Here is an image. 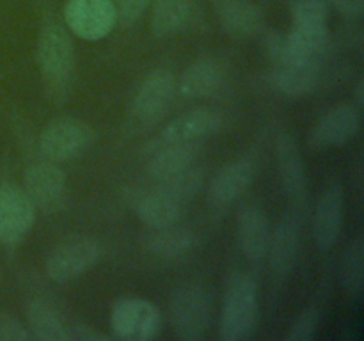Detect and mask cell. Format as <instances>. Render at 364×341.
Returning a JSON list of instances; mask_svg holds the SVG:
<instances>
[{
	"mask_svg": "<svg viewBox=\"0 0 364 341\" xmlns=\"http://www.w3.org/2000/svg\"><path fill=\"white\" fill-rule=\"evenodd\" d=\"M301 247V220L297 213L290 212L277 222L274 233H270L267 256L270 269L277 277H287L297 261Z\"/></svg>",
	"mask_w": 364,
	"mask_h": 341,
	"instance_id": "4fadbf2b",
	"label": "cell"
},
{
	"mask_svg": "<svg viewBox=\"0 0 364 341\" xmlns=\"http://www.w3.org/2000/svg\"><path fill=\"white\" fill-rule=\"evenodd\" d=\"M354 99H355V105L361 109L363 103H364V80L361 78V80L355 84V91H354Z\"/></svg>",
	"mask_w": 364,
	"mask_h": 341,
	"instance_id": "d6a6232c",
	"label": "cell"
},
{
	"mask_svg": "<svg viewBox=\"0 0 364 341\" xmlns=\"http://www.w3.org/2000/svg\"><path fill=\"white\" fill-rule=\"evenodd\" d=\"M134 202L139 219L151 229H160V227H169L176 224L181 217V210H183L181 202L169 197L159 188L139 192Z\"/></svg>",
	"mask_w": 364,
	"mask_h": 341,
	"instance_id": "ffe728a7",
	"label": "cell"
},
{
	"mask_svg": "<svg viewBox=\"0 0 364 341\" xmlns=\"http://www.w3.org/2000/svg\"><path fill=\"white\" fill-rule=\"evenodd\" d=\"M210 323V295L199 284L180 288L171 301V325L183 341H198Z\"/></svg>",
	"mask_w": 364,
	"mask_h": 341,
	"instance_id": "5b68a950",
	"label": "cell"
},
{
	"mask_svg": "<svg viewBox=\"0 0 364 341\" xmlns=\"http://www.w3.org/2000/svg\"><path fill=\"white\" fill-rule=\"evenodd\" d=\"M27 322L32 337L39 341H68V322L59 309L45 298H34L27 305Z\"/></svg>",
	"mask_w": 364,
	"mask_h": 341,
	"instance_id": "44dd1931",
	"label": "cell"
},
{
	"mask_svg": "<svg viewBox=\"0 0 364 341\" xmlns=\"http://www.w3.org/2000/svg\"><path fill=\"white\" fill-rule=\"evenodd\" d=\"M345 192L340 181H333L323 188L315 208L313 238L318 251H331L338 242L343 227Z\"/></svg>",
	"mask_w": 364,
	"mask_h": 341,
	"instance_id": "30bf717a",
	"label": "cell"
},
{
	"mask_svg": "<svg viewBox=\"0 0 364 341\" xmlns=\"http://www.w3.org/2000/svg\"><path fill=\"white\" fill-rule=\"evenodd\" d=\"M256 167L251 158H240L215 174L208 188L210 201L215 206H228L237 201L255 180Z\"/></svg>",
	"mask_w": 364,
	"mask_h": 341,
	"instance_id": "9a60e30c",
	"label": "cell"
},
{
	"mask_svg": "<svg viewBox=\"0 0 364 341\" xmlns=\"http://www.w3.org/2000/svg\"><path fill=\"white\" fill-rule=\"evenodd\" d=\"M117 11V21L134 23L144 14L151 0H112Z\"/></svg>",
	"mask_w": 364,
	"mask_h": 341,
	"instance_id": "f546056e",
	"label": "cell"
},
{
	"mask_svg": "<svg viewBox=\"0 0 364 341\" xmlns=\"http://www.w3.org/2000/svg\"><path fill=\"white\" fill-rule=\"evenodd\" d=\"M341 284L348 297L359 298L364 290V242L358 237L345 252L341 265Z\"/></svg>",
	"mask_w": 364,
	"mask_h": 341,
	"instance_id": "484cf974",
	"label": "cell"
},
{
	"mask_svg": "<svg viewBox=\"0 0 364 341\" xmlns=\"http://www.w3.org/2000/svg\"><path fill=\"white\" fill-rule=\"evenodd\" d=\"M238 240L244 254L251 261L265 259L270 240L269 219L265 212L256 205H247L238 217Z\"/></svg>",
	"mask_w": 364,
	"mask_h": 341,
	"instance_id": "2e32d148",
	"label": "cell"
},
{
	"mask_svg": "<svg viewBox=\"0 0 364 341\" xmlns=\"http://www.w3.org/2000/svg\"><path fill=\"white\" fill-rule=\"evenodd\" d=\"M361 130V110L355 103H343L327 110L313 126L309 141L315 148H336L350 142Z\"/></svg>",
	"mask_w": 364,
	"mask_h": 341,
	"instance_id": "8fae6325",
	"label": "cell"
},
{
	"mask_svg": "<svg viewBox=\"0 0 364 341\" xmlns=\"http://www.w3.org/2000/svg\"><path fill=\"white\" fill-rule=\"evenodd\" d=\"M224 70L217 60L201 59L185 70L180 78V92L185 98H205L220 87Z\"/></svg>",
	"mask_w": 364,
	"mask_h": 341,
	"instance_id": "603a6c76",
	"label": "cell"
},
{
	"mask_svg": "<svg viewBox=\"0 0 364 341\" xmlns=\"http://www.w3.org/2000/svg\"><path fill=\"white\" fill-rule=\"evenodd\" d=\"M110 329L117 340L149 341L162 330V313L141 297H123L112 305Z\"/></svg>",
	"mask_w": 364,
	"mask_h": 341,
	"instance_id": "277c9868",
	"label": "cell"
},
{
	"mask_svg": "<svg viewBox=\"0 0 364 341\" xmlns=\"http://www.w3.org/2000/svg\"><path fill=\"white\" fill-rule=\"evenodd\" d=\"M68 180L55 162H36L25 170L23 192L36 210L55 212L66 199Z\"/></svg>",
	"mask_w": 364,
	"mask_h": 341,
	"instance_id": "9c48e42d",
	"label": "cell"
},
{
	"mask_svg": "<svg viewBox=\"0 0 364 341\" xmlns=\"http://www.w3.org/2000/svg\"><path fill=\"white\" fill-rule=\"evenodd\" d=\"M277 169H279L281 181L284 192L295 205H302L306 199V167L299 151L297 141L290 134H281L276 144Z\"/></svg>",
	"mask_w": 364,
	"mask_h": 341,
	"instance_id": "5bb4252c",
	"label": "cell"
},
{
	"mask_svg": "<svg viewBox=\"0 0 364 341\" xmlns=\"http://www.w3.org/2000/svg\"><path fill=\"white\" fill-rule=\"evenodd\" d=\"M194 244V234L185 227H176V224L169 227H160L148 238L149 251L159 256H178L188 251Z\"/></svg>",
	"mask_w": 364,
	"mask_h": 341,
	"instance_id": "4316f807",
	"label": "cell"
},
{
	"mask_svg": "<svg viewBox=\"0 0 364 341\" xmlns=\"http://www.w3.org/2000/svg\"><path fill=\"white\" fill-rule=\"evenodd\" d=\"M199 153H201V144L198 141L166 142L149 160V176L155 181L166 180V178L194 166Z\"/></svg>",
	"mask_w": 364,
	"mask_h": 341,
	"instance_id": "ac0fdd59",
	"label": "cell"
},
{
	"mask_svg": "<svg viewBox=\"0 0 364 341\" xmlns=\"http://www.w3.org/2000/svg\"><path fill=\"white\" fill-rule=\"evenodd\" d=\"M220 126H223V119L219 114L208 109H198L171 121L164 128L162 139L164 142L199 141L219 131Z\"/></svg>",
	"mask_w": 364,
	"mask_h": 341,
	"instance_id": "d6986e66",
	"label": "cell"
},
{
	"mask_svg": "<svg viewBox=\"0 0 364 341\" xmlns=\"http://www.w3.org/2000/svg\"><path fill=\"white\" fill-rule=\"evenodd\" d=\"M156 183H159V187H156L159 190H162L164 194L185 205V202H188L199 194L203 183H205V174L199 167L191 166L187 169L180 170V173L173 174V176L166 178V180L156 181Z\"/></svg>",
	"mask_w": 364,
	"mask_h": 341,
	"instance_id": "d4e9b609",
	"label": "cell"
},
{
	"mask_svg": "<svg viewBox=\"0 0 364 341\" xmlns=\"http://www.w3.org/2000/svg\"><path fill=\"white\" fill-rule=\"evenodd\" d=\"M103 254L102 242L85 234L70 237L50 251L45 263L48 279L55 283L77 279L92 269Z\"/></svg>",
	"mask_w": 364,
	"mask_h": 341,
	"instance_id": "3957f363",
	"label": "cell"
},
{
	"mask_svg": "<svg viewBox=\"0 0 364 341\" xmlns=\"http://www.w3.org/2000/svg\"><path fill=\"white\" fill-rule=\"evenodd\" d=\"M333 4L347 18H359L364 9V0H333Z\"/></svg>",
	"mask_w": 364,
	"mask_h": 341,
	"instance_id": "1f68e13d",
	"label": "cell"
},
{
	"mask_svg": "<svg viewBox=\"0 0 364 341\" xmlns=\"http://www.w3.org/2000/svg\"><path fill=\"white\" fill-rule=\"evenodd\" d=\"M176 91V80L167 70H155L142 80L134 98V114L141 121L153 123L164 116Z\"/></svg>",
	"mask_w": 364,
	"mask_h": 341,
	"instance_id": "7c38bea8",
	"label": "cell"
},
{
	"mask_svg": "<svg viewBox=\"0 0 364 341\" xmlns=\"http://www.w3.org/2000/svg\"><path fill=\"white\" fill-rule=\"evenodd\" d=\"M320 67L308 64H274L270 85L279 94L288 98L304 96L315 89Z\"/></svg>",
	"mask_w": 364,
	"mask_h": 341,
	"instance_id": "7402d4cb",
	"label": "cell"
},
{
	"mask_svg": "<svg viewBox=\"0 0 364 341\" xmlns=\"http://www.w3.org/2000/svg\"><path fill=\"white\" fill-rule=\"evenodd\" d=\"M32 334L23 323L7 313H0V341H28Z\"/></svg>",
	"mask_w": 364,
	"mask_h": 341,
	"instance_id": "f1b7e54d",
	"label": "cell"
},
{
	"mask_svg": "<svg viewBox=\"0 0 364 341\" xmlns=\"http://www.w3.org/2000/svg\"><path fill=\"white\" fill-rule=\"evenodd\" d=\"M36 222V206L13 183L0 185V244L6 247L20 245Z\"/></svg>",
	"mask_w": 364,
	"mask_h": 341,
	"instance_id": "ba28073f",
	"label": "cell"
},
{
	"mask_svg": "<svg viewBox=\"0 0 364 341\" xmlns=\"http://www.w3.org/2000/svg\"><path fill=\"white\" fill-rule=\"evenodd\" d=\"M215 11L223 28L233 38H252L263 27L262 11L247 0H215Z\"/></svg>",
	"mask_w": 364,
	"mask_h": 341,
	"instance_id": "e0dca14e",
	"label": "cell"
},
{
	"mask_svg": "<svg viewBox=\"0 0 364 341\" xmlns=\"http://www.w3.org/2000/svg\"><path fill=\"white\" fill-rule=\"evenodd\" d=\"M36 60L50 98L63 99L68 96L75 73V48L63 23L55 20L43 23Z\"/></svg>",
	"mask_w": 364,
	"mask_h": 341,
	"instance_id": "6da1fadb",
	"label": "cell"
},
{
	"mask_svg": "<svg viewBox=\"0 0 364 341\" xmlns=\"http://www.w3.org/2000/svg\"><path fill=\"white\" fill-rule=\"evenodd\" d=\"M64 23L84 41H100L117 23V11L112 0H68Z\"/></svg>",
	"mask_w": 364,
	"mask_h": 341,
	"instance_id": "8992f818",
	"label": "cell"
},
{
	"mask_svg": "<svg viewBox=\"0 0 364 341\" xmlns=\"http://www.w3.org/2000/svg\"><path fill=\"white\" fill-rule=\"evenodd\" d=\"M316 327H318V311H316V308H306L291 323L284 340L311 341L316 336Z\"/></svg>",
	"mask_w": 364,
	"mask_h": 341,
	"instance_id": "83f0119b",
	"label": "cell"
},
{
	"mask_svg": "<svg viewBox=\"0 0 364 341\" xmlns=\"http://www.w3.org/2000/svg\"><path fill=\"white\" fill-rule=\"evenodd\" d=\"M92 128L73 117H60L45 126L39 135V151L50 162H68L91 142Z\"/></svg>",
	"mask_w": 364,
	"mask_h": 341,
	"instance_id": "52a82bcc",
	"label": "cell"
},
{
	"mask_svg": "<svg viewBox=\"0 0 364 341\" xmlns=\"http://www.w3.org/2000/svg\"><path fill=\"white\" fill-rule=\"evenodd\" d=\"M68 340L73 341H96V340H109L107 334L98 332V330H92L91 327L85 325V323H68Z\"/></svg>",
	"mask_w": 364,
	"mask_h": 341,
	"instance_id": "4dcf8cb0",
	"label": "cell"
},
{
	"mask_svg": "<svg viewBox=\"0 0 364 341\" xmlns=\"http://www.w3.org/2000/svg\"><path fill=\"white\" fill-rule=\"evenodd\" d=\"M258 288L249 276H237L230 283L220 313L219 336L224 341H245L258 325Z\"/></svg>",
	"mask_w": 364,
	"mask_h": 341,
	"instance_id": "7a4b0ae2",
	"label": "cell"
},
{
	"mask_svg": "<svg viewBox=\"0 0 364 341\" xmlns=\"http://www.w3.org/2000/svg\"><path fill=\"white\" fill-rule=\"evenodd\" d=\"M191 18V0H153L151 31L156 38L176 34Z\"/></svg>",
	"mask_w": 364,
	"mask_h": 341,
	"instance_id": "cb8c5ba5",
	"label": "cell"
}]
</instances>
